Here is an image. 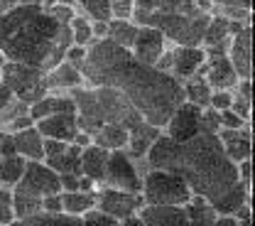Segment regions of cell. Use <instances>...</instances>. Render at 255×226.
Here are the masks:
<instances>
[{
	"mask_svg": "<svg viewBox=\"0 0 255 226\" xmlns=\"http://www.w3.org/2000/svg\"><path fill=\"white\" fill-rule=\"evenodd\" d=\"M187 209V219L189 224H199V226H211L216 224V212L211 207V202L201 194H191L189 202L184 204Z\"/></svg>",
	"mask_w": 255,
	"mask_h": 226,
	"instance_id": "obj_24",
	"label": "cell"
},
{
	"mask_svg": "<svg viewBox=\"0 0 255 226\" xmlns=\"http://www.w3.org/2000/svg\"><path fill=\"white\" fill-rule=\"evenodd\" d=\"M206 62L204 47H187V44H172V66L169 74L179 81L189 79L191 74L199 71V66Z\"/></svg>",
	"mask_w": 255,
	"mask_h": 226,
	"instance_id": "obj_16",
	"label": "cell"
},
{
	"mask_svg": "<svg viewBox=\"0 0 255 226\" xmlns=\"http://www.w3.org/2000/svg\"><path fill=\"white\" fill-rule=\"evenodd\" d=\"M79 158H81V148H79L76 143H69L64 150L54 153V155H47L44 162H47L54 172L66 175V172H79ZM79 175H81V172H79Z\"/></svg>",
	"mask_w": 255,
	"mask_h": 226,
	"instance_id": "obj_25",
	"label": "cell"
},
{
	"mask_svg": "<svg viewBox=\"0 0 255 226\" xmlns=\"http://www.w3.org/2000/svg\"><path fill=\"white\" fill-rule=\"evenodd\" d=\"M137 27L140 25L135 20H108V39L130 49V44L137 34Z\"/></svg>",
	"mask_w": 255,
	"mask_h": 226,
	"instance_id": "obj_30",
	"label": "cell"
},
{
	"mask_svg": "<svg viewBox=\"0 0 255 226\" xmlns=\"http://www.w3.org/2000/svg\"><path fill=\"white\" fill-rule=\"evenodd\" d=\"M76 5L89 20H111V0H76Z\"/></svg>",
	"mask_w": 255,
	"mask_h": 226,
	"instance_id": "obj_32",
	"label": "cell"
},
{
	"mask_svg": "<svg viewBox=\"0 0 255 226\" xmlns=\"http://www.w3.org/2000/svg\"><path fill=\"white\" fill-rule=\"evenodd\" d=\"M25 165H27V158L17 153L0 155V187H15L25 172Z\"/></svg>",
	"mask_w": 255,
	"mask_h": 226,
	"instance_id": "obj_26",
	"label": "cell"
},
{
	"mask_svg": "<svg viewBox=\"0 0 255 226\" xmlns=\"http://www.w3.org/2000/svg\"><path fill=\"white\" fill-rule=\"evenodd\" d=\"M12 190L25 192V194H30V197H37V199H42L47 194H57V192H62L59 172H54L44 160H27L20 182Z\"/></svg>",
	"mask_w": 255,
	"mask_h": 226,
	"instance_id": "obj_8",
	"label": "cell"
},
{
	"mask_svg": "<svg viewBox=\"0 0 255 226\" xmlns=\"http://www.w3.org/2000/svg\"><path fill=\"white\" fill-rule=\"evenodd\" d=\"M108 155H111V150H106V148H101V145H86V148H81V158H79V172L81 175H86V177H91L94 182H103V175H106V162H108Z\"/></svg>",
	"mask_w": 255,
	"mask_h": 226,
	"instance_id": "obj_20",
	"label": "cell"
},
{
	"mask_svg": "<svg viewBox=\"0 0 255 226\" xmlns=\"http://www.w3.org/2000/svg\"><path fill=\"white\" fill-rule=\"evenodd\" d=\"M147 167L169 170L184 177L191 194H201L209 202L226 194L238 180L236 162L223 150L216 133H196L187 140H172L159 133L145 155Z\"/></svg>",
	"mask_w": 255,
	"mask_h": 226,
	"instance_id": "obj_2",
	"label": "cell"
},
{
	"mask_svg": "<svg viewBox=\"0 0 255 226\" xmlns=\"http://www.w3.org/2000/svg\"><path fill=\"white\" fill-rule=\"evenodd\" d=\"M231 101H233V89H211L206 106L214 108V111H223V108L231 106Z\"/></svg>",
	"mask_w": 255,
	"mask_h": 226,
	"instance_id": "obj_36",
	"label": "cell"
},
{
	"mask_svg": "<svg viewBox=\"0 0 255 226\" xmlns=\"http://www.w3.org/2000/svg\"><path fill=\"white\" fill-rule=\"evenodd\" d=\"M0 81L10 91V96L27 103V106L49 91L47 89V71L22 64V62H7L5 59V64L0 69Z\"/></svg>",
	"mask_w": 255,
	"mask_h": 226,
	"instance_id": "obj_5",
	"label": "cell"
},
{
	"mask_svg": "<svg viewBox=\"0 0 255 226\" xmlns=\"http://www.w3.org/2000/svg\"><path fill=\"white\" fill-rule=\"evenodd\" d=\"M142 226H174L189 224L184 204H142L137 209Z\"/></svg>",
	"mask_w": 255,
	"mask_h": 226,
	"instance_id": "obj_14",
	"label": "cell"
},
{
	"mask_svg": "<svg viewBox=\"0 0 255 226\" xmlns=\"http://www.w3.org/2000/svg\"><path fill=\"white\" fill-rule=\"evenodd\" d=\"M228 59L236 69L238 79H253V27L251 22H243L231 34L228 44Z\"/></svg>",
	"mask_w": 255,
	"mask_h": 226,
	"instance_id": "obj_10",
	"label": "cell"
},
{
	"mask_svg": "<svg viewBox=\"0 0 255 226\" xmlns=\"http://www.w3.org/2000/svg\"><path fill=\"white\" fill-rule=\"evenodd\" d=\"M12 222H17L12 187H0V224H12Z\"/></svg>",
	"mask_w": 255,
	"mask_h": 226,
	"instance_id": "obj_33",
	"label": "cell"
},
{
	"mask_svg": "<svg viewBox=\"0 0 255 226\" xmlns=\"http://www.w3.org/2000/svg\"><path fill=\"white\" fill-rule=\"evenodd\" d=\"M81 71L91 86L118 89L137 113L157 128L167 123L172 111L184 101V86L179 79L140 62L128 47L111 42L108 37L89 44Z\"/></svg>",
	"mask_w": 255,
	"mask_h": 226,
	"instance_id": "obj_1",
	"label": "cell"
},
{
	"mask_svg": "<svg viewBox=\"0 0 255 226\" xmlns=\"http://www.w3.org/2000/svg\"><path fill=\"white\" fill-rule=\"evenodd\" d=\"M199 118H201V106L191 103V101H182L172 116L167 118V123L162 126V133L172 140H187L191 135L199 133Z\"/></svg>",
	"mask_w": 255,
	"mask_h": 226,
	"instance_id": "obj_11",
	"label": "cell"
},
{
	"mask_svg": "<svg viewBox=\"0 0 255 226\" xmlns=\"http://www.w3.org/2000/svg\"><path fill=\"white\" fill-rule=\"evenodd\" d=\"M71 47V27L57 22L42 5H12L0 12V52L7 62L42 71L59 64Z\"/></svg>",
	"mask_w": 255,
	"mask_h": 226,
	"instance_id": "obj_3",
	"label": "cell"
},
{
	"mask_svg": "<svg viewBox=\"0 0 255 226\" xmlns=\"http://www.w3.org/2000/svg\"><path fill=\"white\" fill-rule=\"evenodd\" d=\"M71 27V44H81V47H89L94 42V32H91V20L84 15V12H76L69 22Z\"/></svg>",
	"mask_w": 255,
	"mask_h": 226,
	"instance_id": "obj_31",
	"label": "cell"
},
{
	"mask_svg": "<svg viewBox=\"0 0 255 226\" xmlns=\"http://www.w3.org/2000/svg\"><path fill=\"white\" fill-rule=\"evenodd\" d=\"M34 126L44 138H57V140H66V143H71L74 135L79 133L76 111H62V113L44 116V118L34 121Z\"/></svg>",
	"mask_w": 255,
	"mask_h": 226,
	"instance_id": "obj_17",
	"label": "cell"
},
{
	"mask_svg": "<svg viewBox=\"0 0 255 226\" xmlns=\"http://www.w3.org/2000/svg\"><path fill=\"white\" fill-rule=\"evenodd\" d=\"M81 222H84V224H108V226L118 224V222H116L111 214H106L101 207H91V209L81 217Z\"/></svg>",
	"mask_w": 255,
	"mask_h": 226,
	"instance_id": "obj_37",
	"label": "cell"
},
{
	"mask_svg": "<svg viewBox=\"0 0 255 226\" xmlns=\"http://www.w3.org/2000/svg\"><path fill=\"white\" fill-rule=\"evenodd\" d=\"M91 32L96 39H106L108 37V20H91Z\"/></svg>",
	"mask_w": 255,
	"mask_h": 226,
	"instance_id": "obj_40",
	"label": "cell"
},
{
	"mask_svg": "<svg viewBox=\"0 0 255 226\" xmlns=\"http://www.w3.org/2000/svg\"><path fill=\"white\" fill-rule=\"evenodd\" d=\"M101 185L126 190V192H140L142 190V175L137 172V160H132L126 150H111Z\"/></svg>",
	"mask_w": 255,
	"mask_h": 226,
	"instance_id": "obj_7",
	"label": "cell"
},
{
	"mask_svg": "<svg viewBox=\"0 0 255 226\" xmlns=\"http://www.w3.org/2000/svg\"><path fill=\"white\" fill-rule=\"evenodd\" d=\"M71 98L76 103V121L79 128L94 133L106 123H118L123 128L132 130L145 118L137 113V108L128 101L118 89L113 86H79L71 91Z\"/></svg>",
	"mask_w": 255,
	"mask_h": 226,
	"instance_id": "obj_4",
	"label": "cell"
},
{
	"mask_svg": "<svg viewBox=\"0 0 255 226\" xmlns=\"http://www.w3.org/2000/svg\"><path fill=\"white\" fill-rule=\"evenodd\" d=\"M91 207H96V192H84V190H71L62 192V212L71 217H84Z\"/></svg>",
	"mask_w": 255,
	"mask_h": 226,
	"instance_id": "obj_27",
	"label": "cell"
},
{
	"mask_svg": "<svg viewBox=\"0 0 255 226\" xmlns=\"http://www.w3.org/2000/svg\"><path fill=\"white\" fill-rule=\"evenodd\" d=\"M228 108H233L241 118L251 121V101H246V98H241V96H236V94H233V101H231V106H228Z\"/></svg>",
	"mask_w": 255,
	"mask_h": 226,
	"instance_id": "obj_39",
	"label": "cell"
},
{
	"mask_svg": "<svg viewBox=\"0 0 255 226\" xmlns=\"http://www.w3.org/2000/svg\"><path fill=\"white\" fill-rule=\"evenodd\" d=\"M182 86H184V101H191V103L206 108L209 94H211V86H209V81H206L201 74H191L189 79L182 81Z\"/></svg>",
	"mask_w": 255,
	"mask_h": 226,
	"instance_id": "obj_29",
	"label": "cell"
},
{
	"mask_svg": "<svg viewBox=\"0 0 255 226\" xmlns=\"http://www.w3.org/2000/svg\"><path fill=\"white\" fill-rule=\"evenodd\" d=\"M142 204H145V199L140 192H126V190H116V187H106V185H98V190H96V207H101L106 214H111L118 224L126 217L135 214Z\"/></svg>",
	"mask_w": 255,
	"mask_h": 226,
	"instance_id": "obj_9",
	"label": "cell"
},
{
	"mask_svg": "<svg viewBox=\"0 0 255 226\" xmlns=\"http://www.w3.org/2000/svg\"><path fill=\"white\" fill-rule=\"evenodd\" d=\"M219 118H221V128H243L246 123H251V121L241 118L233 108H223V111H219Z\"/></svg>",
	"mask_w": 255,
	"mask_h": 226,
	"instance_id": "obj_38",
	"label": "cell"
},
{
	"mask_svg": "<svg viewBox=\"0 0 255 226\" xmlns=\"http://www.w3.org/2000/svg\"><path fill=\"white\" fill-rule=\"evenodd\" d=\"M159 133H162V128L152 126V123H147V121H142L140 126H135V128L130 130L126 153L132 158V160H145V155H147L150 145L155 143V138H157Z\"/></svg>",
	"mask_w": 255,
	"mask_h": 226,
	"instance_id": "obj_21",
	"label": "cell"
},
{
	"mask_svg": "<svg viewBox=\"0 0 255 226\" xmlns=\"http://www.w3.org/2000/svg\"><path fill=\"white\" fill-rule=\"evenodd\" d=\"M135 0H111V20H132Z\"/></svg>",
	"mask_w": 255,
	"mask_h": 226,
	"instance_id": "obj_35",
	"label": "cell"
},
{
	"mask_svg": "<svg viewBox=\"0 0 255 226\" xmlns=\"http://www.w3.org/2000/svg\"><path fill=\"white\" fill-rule=\"evenodd\" d=\"M140 194L145 204H187L191 190L184 182V177H179L177 172L147 167V172L142 175Z\"/></svg>",
	"mask_w": 255,
	"mask_h": 226,
	"instance_id": "obj_6",
	"label": "cell"
},
{
	"mask_svg": "<svg viewBox=\"0 0 255 226\" xmlns=\"http://www.w3.org/2000/svg\"><path fill=\"white\" fill-rule=\"evenodd\" d=\"M135 7L142 12H189L196 7L194 0H135Z\"/></svg>",
	"mask_w": 255,
	"mask_h": 226,
	"instance_id": "obj_28",
	"label": "cell"
},
{
	"mask_svg": "<svg viewBox=\"0 0 255 226\" xmlns=\"http://www.w3.org/2000/svg\"><path fill=\"white\" fill-rule=\"evenodd\" d=\"M62 111H76V103L71 94H59V91H47L42 98H37L34 103H30V116L32 121H39L44 116L52 113H62Z\"/></svg>",
	"mask_w": 255,
	"mask_h": 226,
	"instance_id": "obj_22",
	"label": "cell"
},
{
	"mask_svg": "<svg viewBox=\"0 0 255 226\" xmlns=\"http://www.w3.org/2000/svg\"><path fill=\"white\" fill-rule=\"evenodd\" d=\"M167 44H169V42L164 39V34L159 32V30L150 27V25H140L135 39H132V44H130V52H132L140 62L155 64L157 57L167 49Z\"/></svg>",
	"mask_w": 255,
	"mask_h": 226,
	"instance_id": "obj_12",
	"label": "cell"
},
{
	"mask_svg": "<svg viewBox=\"0 0 255 226\" xmlns=\"http://www.w3.org/2000/svg\"><path fill=\"white\" fill-rule=\"evenodd\" d=\"M226 155L233 162L248 160L253 155V135H251V123H246L243 128H221L219 133Z\"/></svg>",
	"mask_w": 255,
	"mask_h": 226,
	"instance_id": "obj_18",
	"label": "cell"
},
{
	"mask_svg": "<svg viewBox=\"0 0 255 226\" xmlns=\"http://www.w3.org/2000/svg\"><path fill=\"white\" fill-rule=\"evenodd\" d=\"M10 140H12V148L17 155H22L27 160H44V135L37 130L34 123L27 128L12 130Z\"/></svg>",
	"mask_w": 255,
	"mask_h": 226,
	"instance_id": "obj_19",
	"label": "cell"
},
{
	"mask_svg": "<svg viewBox=\"0 0 255 226\" xmlns=\"http://www.w3.org/2000/svg\"><path fill=\"white\" fill-rule=\"evenodd\" d=\"M86 86V76L81 71V66L71 64L62 59L59 64L47 69V89L49 91H59V94H71L74 89Z\"/></svg>",
	"mask_w": 255,
	"mask_h": 226,
	"instance_id": "obj_15",
	"label": "cell"
},
{
	"mask_svg": "<svg viewBox=\"0 0 255 226\" xmlns=\"http://www.w3.org/2000/svg\"><path fill=\"white\" fill-rule=\"evenodd\" d=\"M2 10H5V0H0V12H2Z\"/></svg>",
	"mask_w": 255,
	"mask_h": 226,
	"instance_id": "obj_42",
	"label": "cell"
},
{
	"mask_svg": "<svg viewBox=\"0 0 255 226\" xmlns=\"http://www.w3.org/2000/svg\"><path fill=\"white\" fill-rule=\"evenodd\" d=\"M199 130L201 133H219L221 130V118H219V111L214 108H201V118H199Z\"/></svg>",
	"mask_w": 255,
	"mask_h": 226,
	"instance_id": "obj_34",
	"label": "cell"
},
{
	"mask_svg": "<svg viewBox=\"0 0 255 226\" xmlns=\"http://www.w3.org/2000/svg\"><path fill=\"white\" fill-rule=\"evenodd\" d=\"M211 89H233L238 81V74L231 64L228 54H216V57H206V62L199 66V71Z\"/></svg>",
	"mask_w": 255,
	"mask_h": 226,
	"instance_id": "obj_13",
	"label": "cell"
},
{
	"mask_svg": "<svg viewBox=\"0 0 255 226\" xmlns=\"http://www.w3.org/2000/svg\"><path fill=\"white\" fill-rule=\"evenodd\" d=\"M128 135H130V130L118 126V123H106V126H101L98 130L91 133L96 145H101L106 150H126Z\"/></svg>",
	"mask_w": 255,
	"mask_h": 226,
	"instance_id": "obj_23",
	"label": "cell"
},
{
	"mask_svg": "<svg viewBox=\"0 0 255 226\" xmlns=\"http://www.w3.org/2000/svg\"><path fill=\"white\" fill-rule=\"evenodd\" d=\"M2 64H5V57H2V52H0V69H2ZM10 98H12V96H10V91H7V89L2 86V81H0V108H2V106H5Z\"/></svg>",
	"mask_w": 255,
	"mask_h": 226,
	"instance_id": "obj_41",
	"label": "cell"
}]
</instances>
